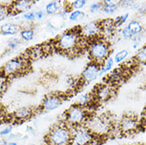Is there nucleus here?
I'll return each mask as SVG.
<instances>
[{
	"label": "nucleus",
	"instance_id": "a19ab883",
	"mask_svg": "<svg viewBox=\"0 0 146 145\" xmlns=\"http://www.w3.org/2000/svg\"><path fill=\"white\" fill-rule=\"evenodd\" d=\"M6 117V114H5V110L3 105H0V121H3L4 118Z\"/></svg>",
	"mask_w": 146,
	"mask_h": 145
},
{
	"label": "nucleus",
	"instance_id": "9b49d317",
	"mask_svg": "<svg viewBox=\"0 0 146 145\" xmlns=\"http://www.w3.org/2000/svg\"><path fill=\"white\" fill-rule=\"evenodd\" d=\"M62 103L63 98L61 96L56 94H50L44 98L41 104V109L44 111H52L58 109Z\"/></svg>",
	"mask_w": 146,
	"mask_h": 145
},
{
	"label": "nucleus",
	"instance_id": "f3484780",
	"mask_svg": "<svg viewBox=\"0 0 146 145\" xmlns=\"http://www.w3.org/2000/svg\"><path fill=\"white\" fill-rule=\"evenodd\" d=\"M19 31V26L15 23L8 22L0 27V33L3 36H14Z\"/></svg>",
	"mask_w": 146,
	"mask_h": 145
},
{
	"label": "nucleus",
	"instance_id": "412c9836",
	"mask_svg": "<svg viewBox=\"0 0 146 145\" xmlns=\"http://www.w3.org/2000/svg\"><path fill=\"white\" fill-rule=\"evenodd\" d=\"M87 5L86 0H74L71 3L66 2L65 8L68 11H71L72 9H74V11H80V9L84 8Z\"/></svg>",
	"mask_w": 146,
	"mask_h": 145
},
{
	"label": "nucleus",
	"instance_id": "c756f323",
	"mask_svg": "<svg viewBox=\"0 0 146 145\" xmlns=\"http://www.w3.org/2000/svg\"><path fill=\"white\" fill-rule=\"evenodd\" d=\"M102 9V2H95L91 3L89 7V11L91 13H95Z\"/></svg>",
	"mask_w": 146,
	"mask_h": 145
},
{
	"label": "nucleus",
	"instance_id": "473e14b6",
	"mask_svg": "<svg viewBox=\"0 0 146 145\" xmlns=\"http://www.w3.org/2000/svg\"><path fill=\"white\" fill-rule=\"evenodd\" d=\"M9 14H10L9 9L3 5H0V22L7 18Z\"/></svg>",
	"mask_w": 146,
	"mask_h": 145
},
{
	"label": "nucleus",
	"instance_id": "39448f33",
	"mask_svg": "<svg viewBox=\"0 0 146 145\" xmlns=\"http://www.w3.org/2000/svg\"><path fill=\"white\" fill-rule=\"evenodd\" d=\"M64 122H65L70 128L76 127L85 124L89 118L88 111L85 107L77 104H73L64 113Z\"/></svg>",
	"mask_w": 146,
	"mask_h": 145
},
{
	"label": "nucleus",
	"instance_id": "58836bf2",
	"mask_svg": "<svg viewBox=\"0 0 146 145\" xmlns=\"http://www.w3.org/2000/svg\"><path fill=\"white\" fill-rule=\"evenodd\" d=\"M137 14L140 15L141 16V15H144L146 14V5L145 4H143V5H141V7L138 8L137 10Z\"/></svg>",
	"mask_w": 146,
	"mask_h": 145
},
{
	"label": "nucleus",
	"instance_id": "ddd939ff",
	"mask_svg": "<svg viewBox=\"0 0 146 145\" xmlns=\"http://www.w3.org/2000/svg\"><path fill=\"white\" fill-rule=\"evenodd\" d=\"M33 110L30 107H21L14 113V118L17 121H25L33 116Z\"/></svg>",
	"mask_w": 146,
	"mask_h": 145
},
{
	"label": "nucleus",
	"instance_id": "423d86ee",
	"mask_svg": "<svg viewBox=\"0 0 146 145\" xmlns=\"http://www.w3.org/2000/svg\"><path fill=\"white\" fill-rule=\"evenodd\" d=\"M72 138L70 145H93L98 138L85 124L71 127Z\"/></svg>",
	"mask_w": 146,
	"mask_h": 145
},
{
	"label": "nucleus",
	"instance_id": "e433bc0d",
	"mask_svg": "<svg viewBox=\"0 0 146 145\" xmlns=\"http://www.w3.org/2000/svg\"><path fill=\"white\" fill-rule=\"evenodd\" d=\"M45 11H44L43 10H39L35 12V16H36V19H38V20H40L43 18H44L45 16Z\"/></svg>",
	"mask_w": 146,
	"mask_h": 145
},
{
	"label": "nucleus",
	"instance_id": "ea45409f",
	"mask_svg": "<svg viewBox=\"0 0 146 145\" xmlns=\"http://www.w3.org/2000/svg\"><path fill=\"white\" fill-rule=\"evenodd\" d=\"M141 40H142V33L138 34V35H136V36H134L133 37V44H139Z\"/></svg>",
	"mask_w": 146,
	"mask_h": 145
},
{
	"label": "nucleus",
	"instance_id": "37998d69",
	"mask_svg": "<svg viewBox=\"0 0 146 145\" xmlns=\"http://www.w3.org/2000/svg\"><path fill=\"white\" fill-rule=\"evenodd\" d=\"M0 145H8V142L5 139L0 140Z\"/></svg>",
	"mask_w": 146,
	"mask_h": 145
},
{
	"label": "nucleus",
	"instance_id": "9d476101",
	"mask_svg": "<svg viewBox=\"0 0 146 145\" xmlns=\"http://www.w3.org/2000/svg\"><path fill=\"white\" fill-rule=\"evenodd\" d=\"M100 68L101 66L99 65L98 64L91 61V63L88 64L82 73L81 75L82 83L84 84L90 83L91 82L95 81L99 76Z\"/></svg>",
	"mask_w": 146,
	"mask_h": 145
},
{
	"label": "nucleus",
	"instance_id": "c9c22d12",
	"mask_svg": "<svg viewBox=\"0 0 146 145\" xmlns=\"http://www.w3.org/2000/svg\"><path fill=\"white\" fill-rule=\"evenodd\" d=\"M11 132H12V127H11V126L5 128H3L2 131H0V136H7V135L11 134Z\"/></svg>",
	"mask_w": 146,
	"mask_h": 145
},
{
	"label": "nucleus",
	"instance_id": "cd10ccee",
	"mask_svg": "<svg viewBox=\"0 0 146 145\" xmlns=\"http://www.w3.org/2000/svg\"><path fill=\"white\" fill-rule=\"evenodd\" d=\"M8 77L5 75L3 71L0 69V94H2L7 88Z\"/></svg>",
	"mask_w": 146,
	"mask_h": 145
},
{
	"label": "nucleus",
	"instance_id": "bb28decb",
	"mask_svg": "<svg viewBox=\"0 0 146 145\" xmlns=\"http://www.w3.org/2000/svg\"><path fill=\"white\" fill-rule=\"evenodd\" d=\"M128 56H129V52L127 50H125V49L117 52V53L115 54V56H114V57H113L114 63L121 64V62H123L125 59L127 58Z\"/></svg>",
	"mask_w": 146,
	"mask_h": 145
},
{
	"label": "nucleus",
	"instance_id": "2eb2a0df",
	"mask_svg": "<svg viewBox=\"0 0 146 145\" xmlns=\"http://www.w3.org/2000/svg\"><path fill=\"white\" fill-rule=\"evenodd\" d=\"M100 28H101V33L102 35H112L115 30L116 26L114 24V21L110 18H106L101 22H99Z\"/></svg>",
	"mask_w": 146,
	"mask_h": 145
},
{
	"label": "nucleus",
	"instance_id": "a18cd8bd",
	"mask_svg": "<svg viewBox=\"0 0 146 145\" xmlns=\"http://www.w3.org/2000/svg\"><path fill=\"white\" fill-rule=\"evenodd\" d=\"M0 34H1V33H0Z\"/></svg>",
	"mask_w": 146,
	"mask_h": 145
},
{
	"label": "nucleus",
	"instance_id": "a878e982",
	"mask_svg": "<svg viewBox=\"0 0 146 145\" xmlns=\"http://www.w3.org/2000/svg\"><path fill=\"white\" fill-rule=\"evenodd\" d=\"M135 60L138 63L146 64V45L137 51L135 55Z\"/></svg>",
	"mask_w": 146,
	"mask_h": 145
},
{
	"label": "nucleus",
	"instance_id": "c85d7f7f",
	"mask_svg": "<svg viewBox=\"0 0 146 145\" xmlns=\"http://www.w3.org/2000/svg\"><path fill=\"white\" fill-rule=\"evenodd\" d=\"M129 17V13H125V15H121V16L117 17V18L113 20L116 27H119V26H122L124 23H125V22H127Z\"/></svg>",
	"mask_w": 146,
	"mask_h": 145
},
{
	"label": "nucleus",
	"instance_id": "b1692460",
	"mask_svg": "<svg viewBox=\"0 0 146 145\" xmlns=\"http://www.w3.org/2000/svg\"><path fill=\"white\" fill-rule=\"evenodd\" d=\"M20 36L22 40L25 41H30L33 39L34 37V31L31 28H26L21 30L20 32Z\"/></svg>",
	"mask_w": 146,
	"mask_h": 145
},
{
	"label": "nucleus",
	"instance_id": "79ce46f5",
	"mask_svg": "<svg viewBox=\"0 0 146 145\" xmlns=\"http://www.w3.org/2000/svg\"><path fill=\"white\" fill-rule=\"evenodd\" d=\"M141 120H142V124L146 125V107L143 110L142 116H141Z\"/></svg>",
	"mask_w": 146,
	"mask_h": 145
},
{
	"label": "nucleus",
	"instance_id": "7ed1b4c3",
	"mask_svg": "<svg viewBox=\"0 0 146 145\" xmlns=\"http://www.w3.org/2000/svg\"><path fill=\"white\" fill-rule=\"evenodd\" d=\"M72 138L71 128L64 121L56 124L48 131L44 140L47 145H70Z\"/></svg>",
	"mask_w": 146,
	"mask_h": 145
},
{
	"label": "nucleus",
	"instance_id": "20e7f679",
	"mask_svg": "<svg viewBox=\"0 0 146 145\" xmlns=\"http://www.w3.org/2000/svg\"><path fill=\"white\" fill-rule=\"evenodd\" d=\"M85 125L97 138L107 136L113 130V123L108 117H89Z\"/></svg>",
	"mask_w": 146,
	"mask_h": 145
},
{
	"label": "nucleus",
	"instance_id": "2f4dec72",
	"mask_svg": "<svg viewBox=\"0 0 146 145\" xmlns=\"http://www.w3.org/2000/svg\"><path fill=\"white\" fill-rule=\"evenodd\" d=\"M22 18L26 20L27 22H33L36 19V16H35V13L34 12H32V11H28V12H26L22 15Z\"/></svg>",
	"mask_w": 146,
	"mask_h": 145
},
{
	"label": "nucleus",
	"instance_id": "5701e85b",
	"mask_svg": "<svg viewBox=\"0 0 146 145\" xmlns=\"http://www.w3.org/2000/svg\"><path fill=\"white\" fill-rule=\"evenodd\" d=\"M28 58L31 60H37L42 57V56L44 55L41 46H34L28 50Z\"/></svg>",
	"mask_w": 146,
	"mask_h": 145
},
{
	"label": "nucleus",
	"instance_id": "1a4fd4ad",
	"mask_svg": "<svg viewBox=\"0 0 146 145\" xmlns=\"http://www.w3.org/2000/svg\"><path fill=\"white\" fill-rule=\"evenodd\" d=\"M139 123L136 117L125 115L119 122V130L123 134H131L138 129Z\"/></svg>",
	"mask_w": 146,
	"mask_h": 145
},
{
	"label": "nucleus",
	"instance_id": "6e6552de",
	"mask_svg": "<svg viewBox=\"0 0 146 145\" xmlns=\"http://www.w3.org/2000/svg\"><path fill=\"white\" fill-rule=\"evenodd\" d=\"M80 34L82 37L88 40H92L102 36L99 22H91L80 27Z\"/></svg>",
	"mask_w": 146,
	"mask_h": 145
},
{
	"label": "nucleus",
	"instance_id": "6ab92c4d",
	"mask_svg": "<svg viewBox=\"0 0 146 145\" xmlns=\"http://www.w3.org/2000/svg\"><path fill=\"white\" fill-rule=\"evenodd\" d=\"M127 27L130 30V32L133 35V36L142 33L143 29H144L141 23L138 22V21H137V20H133L131 22H129L127 25Z\"/></svg>",
	"mask_w": 146,
	"mask_h": 145
},
{
	"label": "nucleus",
	"instance_id": "f257e3e1",
	"mask_svg": "<svg viewBox=\"0 0 146 145\" xmlns=\"http://www.w3.org/2000/svg\"><path fill=\"white\" fill-rule=\"evenodd\" d=\"M81 36L79 29L67 30L60 35L54 42V47L63 53L75 56L81 51L80 42Z\"/></svg>",
	"mask_w": 146,
	"mask_h": 145
},
{
	"label": "nucleus",
	"instance_id": "72a5a7b5",
	"mask_svg": "<svg viewBox=\"0 0 146 145\" xmlns=\"http://www.w3.org/2000/svg\"><path fill=\"white\" fill-rule=\"evenodd\" d=\"M20 44V40L18 38H11L7 42V47L10 49H14L16 47H18V44Z\"/></svg>",
	"mask_w": 146,
	"mask_h": 145
},
{
	"label": "nucleus",
	"instance_id": "0eeeda50",
	"mask_svg": "<svg viewBox=\"0 0 146 145\" xmlns=\"http://www.w3.org/2000/svg\"><path fill=\"white\" fill-rule=\"evenodd\" d=\"M29 64V58L24 56H18L7 61L1 68L7 77L15 76L18 74H22L27 68Z\"/></svg>",
	"mask_w": 146,
	"mask_h": 145
},
{
	"label": "nucleus",
	"instance_id": "f8f14e48",
	"mask_svg": "<svg viewBox=\"0 0 146 145\" xmlns=\"http://www.w3.org/2000/svg\"><path fill=\"white\" fill-rule=\"evenodd\" d=\"M113 93H114V90L112 86L108 84H100L95 89L94 97L98 101L106 102L113 97Z\"/></svg>",
	"mask_w": 146,
	"mask_h": 145
},
{
	"label": "nucleus",
	"instance_id": "f03ea898",
	"mask_svg": "<svg viewBox=\"0 0 146 145\" xmlns=\"http://www.w3.org/2000/svg\"><path fill=\"white\" fill-rule=\"evenodd\" d=\"M88 51L91 62L102 66L110 57L111 50L109 42L101 36L89 41Z\"/></svg>",
	"mask_w": 146,
	"mask_h": 145
},
{
	"label": "nucleus",
	"instance_id": "4be33fe9",
	"mask_svg": "<svg viewBox=\"0 0 146 145\" xmlns=\"http://www.w3.org/2000/svg\"><path fill=\"white\" fill-rule=\"evenodd\" d=\"M113 64H114V60L112 56H110L109 58L106 60L105 63L101 66L100 68V72H99V76H102V75L110 72L113 68Z\"/></svg>",
	"mask_w": 146,
	"mask_h": 145
},
{
	"label": "nucleus",
	"instance_id": "4468645a",
	"mask_svg": "<svg viewBox=\"0 0 146 145\" xmlns=\"http://www.w3.org/2000/svg\"><path fill=\"white\" fill-rule=\"evenodd\" d=\"M33 4V1H29V0H20L16 1L12 3V7L10 11H13L14 13L18 14L22 13L29 10L31 7V6Z\"/></svg>",
	"mask_w": 146,
	"mask_h": 145
},
{
	"label": "nucleus",
	"instance_id": "dca6fc26",
	"mask_svg": "<svg viewBox=\"0 0 146 145\" xmlns=\"http://www.w3.org/2000/svg\"><path fill=\"white\" fill-rule=\"evenodd\" d=\"M120 6V1L116 0H105L102 2V11L105 14L107 15H112Z\"/></svg>",
	"mask_w": 146,
	"mask_h": 145
},
{
	"label": "nucleus",
	"instance_id": "7c9ffc66",
	"mask_svg": "<svg viewBox=\"0 0 146 145\" xmlns=\"http://www.w3.org/2000/svg\"><path fill=\"white\" fill-rule=\"evenodd\" d=\"M121 36L124 38L125 40L133 39V35L132 34V33L130 32V30L129 29L127 26H125L124 28L121 29Z\"/></svg>",
	"mask_w": 146,
	"mask_h": 145
},
{
	"label": "nucleus",
	"instance_id": "4c0bfd02",
	"mask_svg": "<svg viewBox=\"0 0 146 145\" xmlns=\"http://www.w3.org/2000/svg\"><path fill=\"white\" fill-rule=\"evenodd\" d=\"M130 5H131V1H129V0H125V1H120V6L121 7L125 8H129L130 9Z\"/></svg>",
	"mask_w": 146,
	"mask_h": 145
},
{
	"label": "nucleus",
	"instance_id": "f704fd0d",
	"mask_svg": "<svg viewBox=\"0 0 146 145\" xmlns=\"http://www.w3.org/2000/svg\"><path fill=\"white\" fill-rule=\"evenodd\" d=\"M40 46H41V48H42V51L44 52V55L49 54L52 51V48L53 47H52V45H51L50 44H42Z\"/></svg>",
	"mask_w": 146,
	"mask_h": 145
},
{
	"label": "nucleus",
	"instance_id": "a211bd4d",
	"mask_svg": "<svg viewBox=\"0 0 146 145\" xmlns=\"http://www.w3.org/2000/svg\"><path fill=\"white\" fill-rule=\"evenodd\" d=\"M61 10V4L60 1H51L46 4L44 8L45 14L48 15H57Z\"/></svg>",
	"mask_w": 146,
	"mask_h": 145
},
{
	"label": "nucleus",
	"instance_id": "aec40b11",
	"mask_svg": "<svg viewBox=\"0 0 146 145\" xmlns=\"http://www.w3.org/2000/svg\"><path fill=\"white\" fill-rule=\"evenodd\" d=\"M93 98H95L94 94H83L79 95L76 98L77 105H80L83 107H85L87 105H90V103L92 102Z\"/></svg>",
	"mask_w": 146,
	"mask_h": 145
},
{
	"label": "nucleus",
	"instance_id": "c03bdc74",
	"mask_svg": "<svg viewBox=\"0 0 146 145\" xmlns=\"http://www.w3.org/2000/svg\"><path fill=\"white\" fill-rule=\"evenodd\" d=\"M8 145H18V144L15 141H11L8 142Z\"/></svg>",
	"mask_w": 146,
	"mask_h": 145
},
{
	"label": "nucleus",
	"instance_id": "393cba45",
	"mask_svg": "<svg viewBox=\"0 0 146 145\" xmlns=\"http://www.w3.org/2000/svg\"><path fill=\"white\" fill-rule=\"evenodd\" d=\"M85 18V14L82 11H72L68 15V19L71 22L82 21Z\"/></svg>",
	"mask_w": 146,
	"mask_h": 145
}]
</instances>
